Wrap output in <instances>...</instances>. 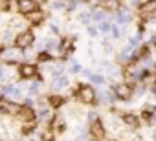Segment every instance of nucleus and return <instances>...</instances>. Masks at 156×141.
Masks as SVG:
<instances>
[{
	"label": "nucleus",
	"instance_id": "nucleus-1",
	"mask_svg": "<svg viewBox=\"0 0 156 141\" xmlns=\"http://www.w3.org/2000/svg\"><path fill=\"white\" fill-rule=\"evenodd\" d=\"M73 97H75L77 101H79V103H83V105H88V106H94V105H98L96 88H94V84H90V83H79V84H77Z\"/></svg>",
	"mask_w": 156,
	"mask_h": 141
},
{
	"label": "nucleus",
	"instance_id": "nucleus-2",
	"mask_svg": "<svg viewBox=\"0 0 156 141\" xmlns=\"http://www.w3.org/2000/svg\"><path fill=\"white\" fill-rule=\"evenodd\" d=\"M0 59H2L4 64L8 66H15V64H22L24 59V50H20L19 46L11 44V46H2V51H0Z\"/></svg>",
	"mask_w": 156,
	"mask_h": 141
},
{
	"label": "nucleus",
	"instance_id": "nucleus-3",
	"mask_svg": "<svg viewBox=\"0 0 156 141\" xmlns=\"http://www.w3.org/2000/svg\"><path fill=\"white\" fill-rule=\"evenodd\" d=\"M114 95L119 99V101H130L134 97V84L132 83H127V81H118L116 84L110 86Z\"/></svg>",
	"mask_w": 156,
	"mask_h": 141
},
{
	"label": "nucleus",
	"instance_id": "nucleus-4",
	"mask_svg": "<svg viewBox=\"0 0 156 141\" xmlns=\"http://www.w3.org/2000/svg\"><path fill=\"white\" fill-rule=\"evenodd\" d=\"M35 33H33V29H30V28H26V29H22V31H19L17 35H15V40H13V44L15 46H19L20 50H28V48H33V44H35Z\"/></svg>",
	"mask_w": 156,
	"mask_h": 141
},
{
	"label": "nucleus",
	"instance_id": "nucleus-5",
	"mask_svg": "<svg viewBox=\"0 0 156 141\" xmlns=\"http://www.w3.org/2000/svg\"><path fill=\"white\" fill-rule=\"evenodd\" d=\"M17 75H19V79H22V81H33V79H37V75H39V66L35 64V62H22V64H19V68H17Z\"/></svg>",
	"mask_w": 156,
	"mask_h": 141
},
{
	"label": "nucleus",
	"instance_id": "nucleus-6",
	"mask_svg": "<svg viewBox=\"0 0 156 141\" xmlns=\"http://www.w3.org/2000/svg\"><path fill=\"white\" fill-rule=\"evenodd\" d=\"M22 110V103L8 99V97H0V112L2 115H9V117H17Z\"/></svg>",
	"mask_w": 156,
	"mask_h": 141
},
{
	"label": "nucleus",
	"instance_id": "nucleus-7",
	"mask_svg": "<svg viewBox=\"0 0 156 141\" xmlns=\"http://www.w3.org/2000/svg\"><path fill=\"white\" fill-rule=\"evenodd\" d=\"M2 95L8 97V99H13V101H19L20 103L24 99V90H20L13 83H6V84H2Z\"/></svg>",
	"mask_w": 156,
	"mask_h": 141
},
{
	"label": "nucleus",
	"instance_id": "nucleus-8",
	"mask_svg": "<svg viewBox=\"0 0 156 141\" xmlns=\"http://www.w3.org/2000/svg\"><path fill=\"white\" fill-rule=\"evenodd\" d=\"M88 136H90L92 139L103 141L105 136H107V126H105V123H103L101 119H98V121H94V123H88Z\"/></svg>",
	"mask_w": 156,
	"mask_h": 141
},
{
	"label": "nucleus",
	"instance_id": "nucleus-9",
	"mask_svg": "<svg viewBox=\"0 0 156 141\" xmlns=\"http://www.w3.org/2000/svg\"><path fill=\"white\" fill-rule=\"evenodd\" d=\"M68 86H70V77L66 74H61V75H55V77L50 79V88L55 94H59L62 90H68Z\"/></svg>",
	"mask_w": 156,
	"mask_h": 141
},
{
	"label": "nucleus",
	"instance_id": "nucleus-10",
	"mask_svg": "<svg viewBox=\"0 0 156 141\" xmlns=\"http://www.w3.org/2000/svg\"><path fill=\"white\" fill-rule=\"evenodd\" d=\"M35 9H39V2H37V0H17V11L22 17L30 15Z\"/></svg>",
	"mask_w": 156,
	"mask_h": 141
},
{
	"label": "nucleus",
	"instance_id": "nucleus-11",
	"mask_svg": "<svg viewBox=\"0 0 156 141\" xmlns=\"http://www.w3.org/2000/svg\"><path fill=\"white\" fill-rule=\"evenodd\" d=\"M119 119H121V123L125 125V126H129V128H136L138 125H140V115L138 114H134V112H125V114H119Z\"/></svg>",
	"mask_w": 156,
	"mask_h": 141
},
{
	"label": "nucleus",
	"instance_id": "nucleus-12",
	"mask_svg": "<svg viewBox=\"0 0 156 141\" xmlns=\"http://www.w3.org/2000/svg\"><path fill=\"white\" fill-rule=\"evenodd\" d=\"M46 103H48V108H51V110H57V108H61V106H64V105H66V99H64L61 94H55V92H51V94L46 97Z\"/></svg>",
	"mask_w": 156,
	"mask_h": 141
},
{
	"label": "nucleus",
	"instance_id": "nucleus-13",
	"mask_svg": "<svg viewBox=\"0 0 156 141\" xmlns=\"http://www.w3.org/2000/svg\"><path fill=\"white\" fill-rule=\"evenodd\" d=\"M24 19H26V20H28L31 26H39V24H42V22L46 20V11H42V9L39 8V9L31 11L30 15H26Z\"/></svg>",
	"mask_w": 156,
	"mask_h": 141
},
{
	"label": "nucleus",
	"instance_id": "nucleus-14",
	"mask_svg": "<svg viewBox=\"0 0 156 141\" xmlns=\"http://www.w3.org/2000/svg\"><path fill=\"white\" fill-rule=\"evenodd\" d=\"M37 112V123H44V125H50L51 121H53V114H51V108H37L35 110Z\"/></svg>",
	"mask_w": 156,
	"mask_h": 141
},
{
	"label": "nucleus",
	"instance_id": "nucleus-15",
	"mask_svg": "<svg viewBox=\"0 0 156 141\" xmlns=\"http://www.w3.org/2000/svg\"><path fill=\"white\" fill-rule=\"evenodd\" d=\"M99 8L107 13H116L121 9V0H101Z\"/></svg>",
	"mask_w": 156,
	"mask_h": 141
},
{
	"label": "nucleus",
	"instance_id": "nucleus-16",
	"mask_svg": "<svg viewBox=\"0 0 156 141\" xmlns=\"http://www.w3.org/2000/svg\"><path fill=\"white\" fill-rule=\"evenodd\" d=\"M130 20H132V15L129 13V9H119V11H116L114 13V22L116 24H119V26H127V24H130Z\"/></svg>",
	"mask_w": 156,
	"mask_h": 141
},
{
	"label": "nucleus",
	"instance_id": "nucleus-17",
	"mask_svg": "<svg viewBox=\"0 0 156 141\" xmlns=\"http://www.w3.org/2000/svg\"><path fill=\"white\" fill-rule=\"evenodd\" d=\"M61 48V39L59 37H50V39H44V50L50 51V53H57Z\"/></svg>",
	"mask_w": 156,
	"mask_h": 141
},
{
	"label": "nucleus",
	"instance_id": "nucleus-18",
	"mask_svg": "<svg viewBox=\"0 0 156 141\" xmlns=\"http://www.w3.org/2000/svg\"><path fill=\"white\" fill-rule=\"evenodd\" d=\"M132 60H134V53H132V51H129V50H125V48H123V50L118 53V64H121L123 68H125V66H129Z\"/></svg>",
	"mask_w": 156,
	"mask_h": 141
},
{
	"label": "nucleus",
	"instance_id": "nucleus-19",
	"mask_svg": "<svg viewBox=\"0 0 156 141\" xmlns=\"http://www.w3.org/2000/svg\"><path fill=\"white\" fill-rule=\"evenodd\" d=\"M42 90H44V83H42L41 79H39V81H37V79H33V81H31V84L28 86V94H30L31 97H39V95L42 94Z\"/></svg>",
	"mask_w": 156,
	"mask_h": 141
},
{
	"label": "nucleus",
	"instance_id": "nucleus-20",
	"mask_svg": "<svg viewBox=\"0 0 156 141\" xmlns=\"http://www.w3.org/2000/svg\"><path fill=\"white\" fill-rule=\"evenodd\" d=\"M37 62L39 64H51V62H55V57H53V53L42 50V51L37 53Z\"/></svg>",
	"mask_w": 156,
	"mask_h": 141
},
{
	"label": "nucleus",
	"instance_id": "nucleus-21",
	"mask_svg": "<svg viewBox=\"0 0 156 141\" xmlns=\"http://www.w3.org/2000/svg\"><path fill=\"white\" fill-rule=\"evenodd\" d=\"M90 13H92V22H96V24H99V22H103V20H107L108 19V15H107V11H103L101 8L99 9H90Z\"/></svg>",
	"mask_w": 156,
	"mask_h": 141
},
{
	"label": "nucleus",
	"instance_id": "nucleus-22",
	"mask_svg": "<svg viewBox=\"0 0 156 141\" xmlns=\"http://www.w3.org/2000/svg\"><path fill=\"white\" fill-rule=\"evenodd\" d=\"M68 62H70V68H68V72H70V74H81V72H83V66L77 62L73 57H70Z\"/></svg>",
	"mask_w": 156,
	"mask_h": 141
},
{
	"label": "nucleus",
	"instance_id": "nucleus-23",
	"mask_svg": "<svg viewBox=\"0 0 156 141\" xmlns=\"http://www.w3.org/2000/svg\"><path fill=\"white\" fill-rule=\"evenodd\" d=\"M112 24H114V22L107 19V20H103V22H99V24H98V31L107 35V33H110V29H112Z\"/></svg>",
	"mask_w": 156,
	"mask_h": 141
},
{
	"label": "nucleus",
	"instance_id": "nucleus-24",
	"mask_svg": "<svg viewBox=\"0 0 156 141\" xmlns=\"http://www.w3.org/2000/svg\"><path fill=\"white\" fill-rule=\"evenodd\" d=\"M105 83H107V79H105V75L103 74H92V77H90V84H98V86H105Z\"/></svg>",
	"mask_w": 156,
	"mask_h": 141
},
{
	"label": "nucleus",
	"instance_id": "nucleus-25",
	"mask_svg": "<svg viewBox=\"0 0 156 141\" xmlns=\"http://www.w3.org/2000/svg\"><path fill=\"white\" fill-rule=\"evenodd\" d=\"M79 6H81V0H66V8H64V11L72 13V11H75Z\"/></svg>",
	"mask_w": 156,
	"mask_h": 141
},
{
	"label": "nucleus",
	"instance_id": "nucleus-26",
	"mask_svg": "<svg viewBox=\"0 0 156 141\" xmlns=\"http://www.w3.org/2000/svg\"><path fill=\"white\" fill-rule=\"evenodd\" d=\"M79 22L85 24V26H90V24H92V13H90V11H83V13H79Z\"/></svg>",
	"mask_w": 156,
	"mask_h": 141
},
{
	"label": "nucleus",
	"instance_id": "nucleus-27",
	"mask_svg": "<svg viewBox=\"0 0 156 141\" xmlns=\"http://www.w3.org/2000/svg\"><path fill=\"white\" fill-rule=\"evenodd\" d=\"M35 105H37V101L30 95V97H24L22 99V106H28V108H35Z\"/></svg>",
	"mask_w": 156,
	"mask_h": 141
},
{
	"label": "nucleus",
	"instance_id": "nucleus-28",
	"mask_svg": "<svg viewBox=\"0 0 156 141\" xmlns=\"http://www.w3.org/2000/svg\"><path fill=\"white\" fill-rule=\"evenodd\" d=\"M110 35L114 37V39H119L121 37V29H119V24H112V29H110Z\"/></svg>",
	"mask_w": 156,
	"mask_h": 141
},
{
	"label": "nucleus",
	"instance_id": "nucleus-29",
	"mask_svg": "<svg viewBox=\"0 0 156 141\" xmlns=\"http://www.w3.org/2000/svg\"><path fill=\"white\" fill-rule=\"evenodd\" d=\"M87 31H88V35H90L92 39H96V37L99 35V31H98V26H92V24H90V26H87Z\"/></svg>",
	"mask_w": 156,
	"mask_h": 141
},
{
	"label": "nucleus",
	"instance_id": "nucleus-30",
	"mask_svg": "<svg viewBox=\"0 0 156 141\" xmlns=\"http://www.w3.org/2000/svg\"><path fill=\"white\" fill-rule=\"evenodd\" d=\"M87 119H88V123H94V121H98V119H99V114H98L96 110H92V112H88V114H87Z\"/></svg>",
	"mask_w": 156,
	"mask_h": 141
},
{
	"label": "nucleus",
	"instance_id": "nucleus-31",
	"mask_svg": "<svg viewBox=\"0 0 156 141\" xmlns=\"http://www.w3.org/2000/svg\"><path fill=\"white\" fill-rule=\"evenodd\" d=\"M50 33H51V35H55V37H59V33H61V31H59V26L51 22V24H50Z\"/></svg>",
	"mask_w": 156,
	"mask_h": 141
},
{
	"label": "nucleus",
	"instance_id": "nucleus-32",
	"mask_svg": "<svg viewBox=\"0 0 156 141\" xmlns=\"http://www.w3.org/2000/svg\"><path fill=\"white\" fill-rule=\"evenodd\" d=\"M81 74H83V75H85V77H87V79H90V77H92V74H94V72H92V70H83V72H81Z\"/></svg>",
	"mask_w": 156,
	"mask_h": 141
},
{
	"label": "nucleus",
	"instance_id": "nucleus-33",
	"mask_svg": "<svg viewBox=\"0 0 156 141\" xmlns=\"http://www.w3.org/2000/svg\"><path fill=\"white\" fill-rule=\"evenodd\" d=\"M13 141H24V139H13Z\"/></svg>",
	"mask_w": 156,
	"mask_h": 141
},
{
	"label": "nucleus",
	"instance_id": "nucleus-34",
	"mask_svg": "<svg viewBox=\"0 0 156 141\" xmlns=\"http://www.w3.org/2000/svg\"><path fill=\"white\" fill-rule=\"evenodd\" d=\"M46 141H57V139H46Z\"/></svg>",
	"mask_w": 156,
	"mask_h": 141
}]
</instances>
